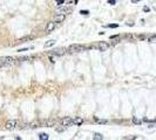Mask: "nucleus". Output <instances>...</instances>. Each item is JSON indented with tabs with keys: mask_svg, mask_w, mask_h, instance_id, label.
<instances>
[{
	"mask_svg": "<svg viewBox=\"0 0 156 140\" xmlns=\"http://www.w3.org/2000/svg\"><path fill=\"white\" fill-rule=\"evenodd\" d=\"M18 125H19V123H18V120H15V119H10V120H7L5 123V127L7 130H11V131L16 129Z\"/></svg>",
	"mask_w": 156,
	"mask_h": 140,
	"instance_id": "nucleus-1",
	"label": "nucleus"
},
{
	"mask_svg": "<svg viewBox=\"0 0 156 140\" xmlns=\"http://www.w3.org/2000/svg\"><path fill=\"white\" fill-rule=\"evenodd\" d=\"M14 63V58L13 57H2L0 60V67H8Z\"/></svg>",
	"mask_w": 156,
	"mask_h": 140,
	"instance_id": "nucleus-2",
	"label": "nucleus"
},
{
	"mask_svg": "<svg viewBox=\"0 0 156 140\" xmlns=\"http://www.w3.org/2000/svg\"><path fill=\"white\" fill-rule=\"evenodd\" d=\"M88 47H86V46L84 45H72L69 46V50L70 51H75V53H80V51H84V50H86Z\"/></svg>",
	"mask_w": 156,
	"mask_h": 140,
	"instance_id": "nucleus-3",
	"label": "nucleus"
},
{
	"mask_svg": "<svg viewBox=\"0 0 156 140\" xmlns=\"http://www.w3.org/2000/svg\"><path fill=\"white\" fill-rule=\"evenodd\" d=\"M109 43H107V42H99L98 45H96V48L100 50V51H106V50L109 49Z\"/></svg>",
	"mask_w": 156,
	"mask_h": 140,
	"instance_id": "nucleus-4",
	"label": "nucleus"
},
{
	"mask_svg": "<svg viewBox=\"0 0 156 140\" xmlns=\"http://www.w3.org/2000/svg\"><path fill=\"white\" fill-rule=\"evenodd\" d=\"M55 29V22L54 21H50V22L46 23V27H45V32L46 33H50Z\"/></svg>",
	"mask_w": 156,
	"mask_h": 140,
	"instance_id": "nucleus-5",
	"label": "nucleus"
},
{
	"mask_svg": "<svg viewBox=\"0 0 156 140\" xmlns=\"http://www.w3.org/2000/svg\"><path fill=\"white\" fill-rule=\"evenodd\" d=\"M73 121H74V119L70 117H67L65 118V119H62V121H61V124L65 126V127H67V126H70L73 125Z\"/></svg>",
	"mask_w": 156,
	"mask_h": 140,
	"instance_id": "nucleus-6",
	"label": "nucleus"
},
{
	"mask_svg": "<svg viewBox=\"0 0 156 140\" xmlns=\"http://www.w3.org/2000/svg\"><path fill=\"white\" fill-rule=\"evenodd\" d=\"M66 18V14H61V13H58L54 16V22H62Z\"/></svg>",
	"mask_w": 156,
	"mask_h": 140,
	"instance_id": "nucleus-7",
	"label": "nucleus"
},
{
	"mask_svg": "<svg viewBox=\"0 0 156 140\" xmlns=\"http://www.w3.org/2000/svg\"><path fill=\"white\" fill-rule=\"evenodd\" d=\"M30 40H33V36H24V38H21V39H18L16 42H18V43H22V42L30 41Z\"/></svg>",
	"mask_w": 156,
	"mask_h": 140,
	"instance_id": "nucleus-8",
	"label": "nucleus"
},
{
	"mask_svg": "<svg viewBox=\"0 0 156 140\" xmlns=\"http://www.w3.org/2000/svg\"><path fill=\"white\" fill-rule=\"evenodd\" d=\"M55 43H56V41H55V40H48V41H47L45 45H44V47H45V48H50V47L55 46Z\"/></svg>",
	"mask_w": 156,
	"mask_h": 140,
	"instance_id": "nucleus-9",
	"label": "nucleus"
},
{
	"mask_svg": "<svg viewBox=\"0 0 156 140\" xmlns=\"http://www.w3.org/2000/svg\"><path fill=\"white\" fill-rule=\"evenodd\" d=\"M70 11H72L70 7H62L60 11H59V13H61V14H68Z\"/></svg>",
	"mask_w": 156,
	"mask_h": 140,
	"instance_id": "nucleus-10",
	"label": "nucleus"
},
{
	"mask_svg": "<svg viewBox=\"0 0 156 140\" xmlns=\"http://www.w3.org/2000/svg\"><path fill=\"white\" fill-rule=\"evenodd\" d=\"M82 123H84V119H82V118H80V117L74 118V121H73V124H75V125H81Z\"/></svg>",
	"mask_w": 156,
	"mask_h": 140,
	"instance_id": "nucleus-11",
	"label": "nucleus"
},
{
	"mask_svg": "<svg viewBox=\"0 0 156 140\" xmlns=\"http://www.w3.org/2000/svg\"><path fill=\"white\" fill-rule=\"evenodd\" d=\"M64 53H65V50H64V49H58V50H54V51H52V53H50V55L53 54V55L61 56V55H64Z\"/></svg>",
	"mask_w": 156,
	"mask_h": 140,
	"instance_id": "nucleus-12",
	"label": "nucleus"
},
{
	"mask_svg": "<svg viewBox=\"0 0 156 140\" xmlns=\"http://www.w3.org/2000/svg\"><path fill=\"white\" fill-rule=\"evenodd\" d=\"M132 121H133V123L135 124V125H141V124H142V120H141V119H138L137 117H133Z\"/></svg>",
	"mask_w": 156,
	"mask_h": 140,
	"instance_id": "nucleus-13",
	"label": "nucleus"
},
{
	"mask_svg": "<svg viewBox=\"0 0 156 140\" xmlns=\"http://www.w3.org/2000/svg\"><path fill=\"white\" fill-rule=\"evenodd\" d=\"M94 119H95L96 123H99V124H107V123H108L107 119H100V118H98V117H94Z\"/></svg>",
	"mask_w": 156,
	"mask_h": 140,
	"instance_id": "nucleus-14",
	"label": "nucleus"
},
{
	"mask_svg": "<svg viewBox=\"0 0 156 140\" xmlns=\"http://www.w3.org/2000/svg\"><path fill=\"white\" fill-rule=\"evenodd\" d=\"M93 139H94V140H102L103 136H102V134H100V133H95V134L93 136Z\"/></svg>",
	"mask_w": 156,
	"mask_h": 140,
	"instance_id": "nucleus-15",
	"label": "nucleus"
},
{
	"mask_svg": "<svg viewBox=\"0 0 156 140\" xmlns=\"http://www.w3.org/2000/svg\"><path fill=\"white\" fill-rule=\"evenodd\" d=\"M48 138H50V137H48L47 133H40V136H39V139L40 140H47Z\"/></svg>",
	"mask_w": 156,
	"mask_h": 140,
	"instance_id": "nucleus-16",
	"label": "nucleus"
},
{
	"mask_svg": "<svg viewBox=\"0 0 156 140\" xmlns=\"http://www.w3.org/2000/svg\"><path fill=\"white\" fill-rule=\"evenodd\" d=\"M148 42H150V43H155V42H156V35H152V36H149V38H148Z\"/></svg>",
	"mask_w": 156,
	"mask_h": 140,
	"instance_id": "nucleus-17",
	"label": "nucleus"
},
{
	"mask_svg": "<svg viewBox=\"0 0 156 140\" xmlns=\"http://www.w3.org/2000/svg\"><path fill=\"white\" fill-rule=\"evenodd\" d=\"M39 126H40V123L36 121V123H33V124L30 125V127H39Z\"/></svg>",
	"mask_w": 156,
	"mask_h": 140,
	"instance_id": "nucleus-18",
	"label": "nucleus"
},
{
	"mask_svg": "<svg viewBox=\"0 0 156 140\" xmlns=\"http://www.w3.org/2000/svg\"><path fill=\"white\" fill-rule=\"evenodd\" d=\"M64 130H65V126H64V125H61V127H56V131H58V132H62Z\"/></svg>",
	"mask_w": 156,
	"mask_h": 140,
	"instance_id": "nucleus-19",
	"label": "nucleus"
},
{
	"mask_svg": "<svg viewBox=\"0 0 156 140\" xmlns=\"http://www.w3.org/2000/svg\"><path fill=\"white\" fill-rule=\"evenodd\" d=\"M108 27H109V28H118V23H113V25H108Z\"/></svg>",
	"mask_w": 156,
	"mask_h": 140,
	"instance_id": "nucleus-20",
	"label": "nucleus"
},
{
	"mask_svg": "<svg viewBox=\"0 0 156 140\" xmlns=\"http://www.w3.org/2000/svg\"><path fill=\"white\" fill-rule=\"evenodd\" d=\"M88 13H89L88 11H81L80 12V14H82V15H88Z\"/></svg>",
	"mask_w": 156,
	"mask_h": 140,
	"instance_id": "nucleus-21",
	"label": "nucleus"
},
{
	"mask_svg": "<svg viewBox=\"0 0 156 140\" xmlns=\"http://www.w3.org/2000/svg\"><path fill=\"white\" fill-rule=\"evenodd\" d=\"M115 2H116V0H108V4L110 5H115Z\"/></svg>",
	"mask_w": 156,
	"mask_h": 140,
	"instance_id": "nucleus-22",
	"label": "nucleus"
},
{
	"mask_svg": "<svg viewBox=\"0 0 156 140\" xmlns=\"http://www.w3.org/2000/svg\"><path fill=\"white\" fill-rule=\"evenodd\" d=\"M50 61L52 62V63H55V58H54L53 56H50Z\"/></svg>",
	"mask_w": 156,
	"mask_h": 140,
	"instance_id": "nucleus-23",
	"label": "nucleus"
},
{
	"mask_svg": "<svg viewBox=\"0 0 156 140\" xmlns=\"http://www.w3.org/2000/svg\"><path fill=\"white\" fill-rule=\"evenodd\" d=\"M58 1V5H62L64 4V1H65V0H56Z\"/></svg>",
	"mask_w": 156,
	"mask_h": 140,
	"instance_id": "nucleus-24",
	"label": "nucleus"
},
{
	"mask_svg": "<svg viewBox=\"0 0 156 140\" xmlns=\"http://www.w3.org/2000/svg\"><path fill=\"white\" fill-rule=\"evenodd\" d=\"M28 49H30V48H25V49H20L19 51H27V50H28Z\"/></svg>",
	"mask_w": 156,
	"mask_h": 140,
	"instance_id": "nucleus-25",
	"label": "nucleus"
},
{
	"mask_svg": "<svg viewBox=\"0 0 156 140\" xmlns=\"http://www.w3.org/2000/svg\"><path fill=\"white\" fill-rule=\"evenodd\" d=\"M143 9H144V12H148V11H149V8H148V7H144Z\"/></svg>",
	"mask_w": 156,
	"mask_h": 140,
	"instance_id": "nucleus-26",
	"label": "nucleus"
},
{
	"mask_svg": "<svg viewBox=\"0 0 156 140\" xmlns=\"http://www.w3.org/2000/svg\"><path fill=\"white\" fill-rule=\"evenodd\" d=\"M134 1H137V0H134Z\"/></svg>",
	"mask_w": 156,
	"mask_h": 140,
	"instance_id": "nucleus-27",
	"label": "nucleus"
}]
</instances>
